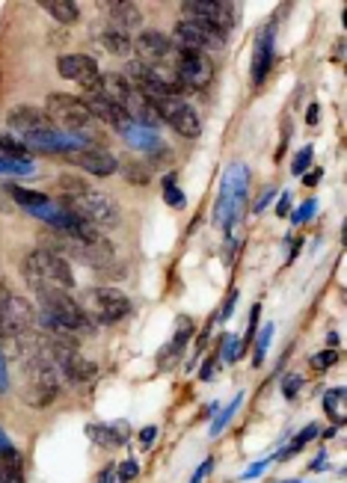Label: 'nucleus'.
<instances>
[{
	"instance_id": "603ef678",
	"label": "nucleus",
	"mask_w": 347,
	"mask_h": 483,
	"mask_svg": "<svg viewBox=\"0 0 347 483\" xmlns=\"http://www.w3.org/2000/svg\"><path fill=\"white\" fill-rule=\"evenodd\" d=\"M113 480V469H104L101 472V483H110Z\"/></svg>"
},
{
	"instance_id": "f704fd0d",
	"label": "nucleus",
	"mask_w": 347,
	"mask_h": 483,
	"mask_svg": "<svg viewBox=\"0 0 347 483\" xmlns=\"http://www.w3.org/2000/svg\"><path fill=\"white\" fill-rule=\"evenodd\" d=\"M163 187H167V202L172 208H181L184 205V193L175 187V175H167V181H163Z\"/></svg>"
},
{
	"instance_id": "9d476101",
	"label": "nucleus",
	"mask_w": 347,
	"mask_h": 483,
	"mask_svg": "<svg viewBox=\"0 0 347 483\" xmlns=\"http://www.w3.org/2000/svg\"><path fill=\"white\" fill-rule=\"evenodd\" d=\"M175 83L181 89H202L211 83V74H214V62L208 59V54L199 51H187V48H175Z\"/></svg>"
},
{
	"instance_id": "4c0bfd02",
	"label": "nucleus",
	"mask_w": 347,
	"mask_h": 483,
	"mask_svg": "<svg viewBox=\"0 0 347 483\" xmlns=\"http://www.w3.org/2000/svg\"><path fill=\"white\" fill-rule=\"evenodd\" d=\"M312 214H314V199H309V202H306V205H303V208H300V211H294V216H291V223H294V226H300V223H306V220H309V216H312Z\"/></svg>"
},
{
	"instance_id": "bb28decb",
	"label": "nucleus",
	"mask_w": 347,
	"mask_h": 483,
	"mask_svg": "<svg viewBox=\"0 0 347 483\" xmlns=\"http://www.w3.org/2000/svg\"><path fill=\"white\" fill-rule=\"evenodd\" d=\"M119 169H122V175H125L128 184H140V187H146L148 181H152V169H148L146 163H140V161H125Z\"/></svg>"
},
{
	"instance_id": "b1692460",
	"label": "nucleus",
	"mask_w": 347,
	"mask_h": 483,
	"mask_svg": "<svg viewBox=\"0 0 347 483\" xmlns=\"http://www.w3.org/2000/svg\"><path fill=\"white\" fill-rule=\"evenodd\" d=\"M344 400H347V392L341 385H336V388H329V392L324 395V412L333 418L336 424H341L344 421V412H347V407H344Z\"/></svg>"
},
{
	"instance_id": "72a5a7b5",
	"label": "nucleus",
	"mask_w": 347,
	"mask_h": 483,
	"mask_svg": "<svg viewBox=\"0 0 347 483\" xmlns=\"http://www.w3.org/2000/svg\"><path fill=\"white\" fill-rule=\"evenodd\" d=\"M312 146H306L303 151H297V158H294V166H291V173L294 175H300V178H303V173H306V169H309V163H312Z\"/></svg>"
},
{
	"instance_id": "f3484780",
	"label": "nucleus",
	"mask_w": 347,
	"mask_h": 483,
	"mask_svg": "<svg viewBox=\"0 0 347 483\" xmlns=\"http://www.w3.org/2000/svg\"><path fill=\"white\" fill-rule=\"evenodd\" d=\"M107 15H110V27L119 30V33H125V36H131L134 30L143 24V9L137 4H128V0L107 4Z\"/></svg>"
},
{
	"instance_id": "6ab92c4d",
	"label": "nucleus",
	"mask_w": 347,
	"mask_h": 483,
	"mask_svg": "<svg viewBox=\"0 0 347 483\" xmlns=\"http://www.w3.org/2000/svg\"><path fill=\"white\" fill-rule=\"evenodd\" d=\"M86 436H89V442L93 445H98V448H116V445H122L125 439H128V424H86Z\"/></svg>"
},
{
	"instance_id": "a18cd8bd",
	"label": "nucleus",
	"mask_w": 347,
	"mask_h": 483,
	"mask_svg": "<svg viewBox=\"0 0 347 483\" xmlns=\"http://www.w3.org/2000/svg\"><path fill=\"white\" fill-rule=\"evenodd\" d=\"M9 293H12V291L6 288V282H4V276H0V308H4V303L9 300Z\"/></svg>"
},
{
	"instance_id": "ea45409f",
	"label": "nucleus",
	"mask_w": 347,
	"mask_h": 483,
	"mask_svg": "<svg viewBox=\"0 0 347 483\" xmlns=\"http://www.w3.org/2000/svg\"><path fill=\"white\" fill-rule=\"evenodd\" d=\"M9 392V373H6V356L0 353V395Z\"/></svg>"
},
{
	"instance_id": "09e8293b",
	"label": "nucleus",
	"mask_w": 347,
	"mask_h": 483,
	"mask_svg": "<svg viewBox=\"0 0 347 483\" xmlns=\"http://www.w3.org/2000/svg\"><path fill=\"white\" fill-rule=\"evenodd\" d=\"M288 208H291V202H288V196H282V202H279V205H276V211H279V214H288Z\"/></svg>"
},
{
	"instance_id": "c03bdc74",
	"label": "nucleus",
	"mask_w": 347,
	"mask_h": 483,
	"mask_svg": "<svg viewBox=\"0 0 347 483\" xmlns=\"http://www.w3.org/2000/svg\"><path fill=\"white\" fill-rule=\"evenodd\" d=\"M199 377H202V380H211V377H214V362L208 359V362L202 365V371H199Z\"/></svg>"
},
{
	"instance_id": "473e14b6",
	"label": "nucleus",
	"mask_w": 347,
	"mask_h": 483,
	"mask_svg": "<svg viewBox=\"0 0 347 483\" xmlns=\"http://www.w3.org/2000/svg\"><path fill=\"white\" fill-rule=\"evenodd\" d=\"M336 362H339V353L336 350H321V353L312 356V368L314 371H327V368H333Z\"/></svg>"
},
{
	"instance_id": "6e6552de",
	"label": "nucleus",
	"mask_w": 347,
	"mask_h": 483,
	"mask_svg": "<svg viewBox=\"0 0 347 483\" xmlns=\"http://www.w3.org/2000/svg\"><path fill=\"white\" fill-rule=\"evenodd\" d=\"M152 110H155L158 122H167L181 136L196 139L202 134V119L184 98H152Z\"/></svg>"
},
{
	"instance_id": "423d86ee",
	"label": "nucleus",
	"mask_w": 347,
	"mask_h": 483,
	"mask_svg": "<svg viewBox=\"0 0 347 483\" xmlns=\"http://www.w3.org/2000/svg\"><path fill=\"white\" fill-rule=\"evenodd\" d=\"M24 279H39V282H48L63 291L74 288V270H71L69 258L54 252V249H42V246H36L33 252L24 258Z\"/></svg>"
},
{
	"instance_id": "ddd939ff",
	"label": "nucleus",
	"mask_w": 347,
	"mask_h": 483,
	"mask_svg": "<svg viewBox=\"0 0 347 483\" xmlns=\"http://www.w3.org/2000/svg\"><path fill=\"white\" fill-rule=\"evenodd\" d=\"M66 161L89 175H98V178H110L119 169V161L101 146H74L66 151Z\"/></svg>"
},
{
	"instance_id": "20e7f679",
	"label": "nucleus",
	"mask_w": 347,
	"mask_h": 483,
	"mask_svg": "<svg viewBox=\"0 0 347 483\" xmlns=\"http://www.w3.org/2000/svg\"><path fill=\"white\" fill-rule=\"evenodd\" d=\"M63 205L78 216L81 223L93 226L98 231H107V228H119L122 226V214H119V205L107 196V193H98V190H89L83 196H74V199H63Z\"/></svg>"
},
{
	"instance_id": "2eb2a0df",
	"label": "nucleus",
	"mask_w": 347,
	"mask_h": 483,
	"mask_svg": "<svg viewBox=\"0 0 347 483\" xmlns=\"http://www.w3.org/2000/svg\"><path fill=\"white\" fill-rule=\"evenodd\" d=\"M181 9L187 12V18L205 21L220 33H225L235 24V6L225 0H187V4H181Z\"/></svg>"
},
{
	"instance_id": "7c9ffc66",
	"label": "nucleus",
	"mask_w": 347,
	"mask_h": 483,
	"mask_svg": "<svg viewBox=\"0 0 347 483\" xmlns=\"http://www.w3.org/2000/svg\"><path fill=\"white\" fill-rule=\"evenodd\" d=\"M240 353H244V347H240V338L237 335H223V362H235Z\"/></svg>"
},
{
	"instance_id": "412c9836",
	"label": "nucleus",
	"mask_w": 347,
	"mask_h": 483,
	"mask_svg": "<svg viewBox=\"0 0 347 483\" xmlns=\"http://www.w3.org/2000/svg\"><path fill=\"white\" fill-rule=\"evenodd\" d=\"M27 161H30V149L18 143L15 136L0 134V163H27Z\"/></svg>"
},
{
	"instance_id": "1a4fd4ad",
	"label": "nucleus",
	"mask_w": 347,
	"mask_h": 483,
	"mask_svg": "<svg viewBox=\"0 0 347 483\" xmlns=\"http://www.w3.org/2000/svg\"><path fill=\"white\" fill-rule=\"evenodd\" d=\"M48 356H51L57 373L71 385H86L98 377V365L89 362L86 356H81L78 347H59L54 341H48Z\"/></svg>"
},
{
	"instance_id": "f257e3e1",
	"label": "nucleus",
	"mask_w": 347,
	"mask_h": 483,
	"mask_svg": "<svg viewBox=\"0 0 347 483\" xmlns=\"http://www.w3.org/2000/svg\"><path fill=\"white\" fill-rule=\"evenodd\" d=\"M6 128L18 136V143H24L33 151H63L66 154L69 149H74L71 139L63 131H57V124L48 119V113L39 110V107H30V104H21L6 113Z\"/></svg>"
},
{
	"instance_id": "a19ab883",
	"label": "nucleus",
	"mask_w": 347,
	"mask_h": 483,
	"mask_svg": "<svg viewBox=\"0 0 347 483\" xmlns=\"http://www.w3.org/2000/svg\"><path fill=\"white\" fill-rule=\"evenodd\" d=\"M155 436H158V427H143V430H140V442H143V445H152Z\"/></svg>"
},
{
	"instance_id": "a211bd4d",
	"label": "nucleus",
	"mask_w": 347,
	"mask_h": 483,
	"mask_svg": "<svg viewBox=\"0 0 347 483\" xmlns=\"http://www.w3.org/2000/svg\"><path fill=\"white\" fill-rule=\"evenodd\" d=\"M270 66H274V33L264 30L259 36V42H255V48H252V86L264 83Z\"/></svg>"
},
{
	"instance_id": "f03ea898",
	"label": "nucleus",
	"mask_w": 347,
	"mask_h": 483,
	"mask_svg": "<svg viewBox=\"0 0 347 483\" xmlns=\"http://www.w3.org/2000/svg\"><path fill=\"white\" fill-rule=\"evenodd\" d=\"M27 285H30V291L36 293L39 315L51 318L54 323H59L71 335H83V332H93L95 330V320L86 315L83 305L74 300L69 291L54 288L48 282H39V279H27Z\"/></svg>"
},
{
	"instance_id": "aec40b11",
	"label": "nucleus",
	"mask_w": 347,
	"mask_h": 483,
	"mask_svg": "<svg viewBox=\"0 0 347 483\" xmlns=\"http://www.w3.org/2000/svg\"><path fill=\"white\" fill-rule=\"evenodd\" d=\"M39 6L48 12L51 18H57L59 24H74L81 18V6L74 4V0H42Z\"/></svg>"
},
{
	"instance_id": "dca6fc26",
	"label": "nucleus",
	"mask_w": 347,
	"mask_h": 483,
	"mask_svg": "<svg viewBox=\"0 0 347 483\" xmlns=\"http://www.w3.org/2000/svg\"><path fill=\"white\" fill-rule=\"evenodd\" d=\"M83 104H86V110H89V116H93L95 122H104L107 128H113L116 134H122L125 136V131L131 128V119H128V113L122 110V107H116L107 95H101V92L95 89V92H86V95L81 98Z\"/></svg>"
},
{
	"instance_id": "3c124183",
	"label": "nucleus",
	"mask_w": 347,
	"mask_h": 483,
	"mask_svg": "<svg viewBox=\"0 0 347 483\" xmlns=\"http://www.w3.org/2000/svg\"><path fill=\"white\" fill-rule=\"evenodd\" d=\"M327 344H329V350H336V344H339V335H336V332H329V335H327Z\"/></svg>"
},
{
	"instance_id": "c85d7f7f",
	"label": "nucleus",
	"mask_w": 347,
	"mask_h": 483,
	"mask_svg": "<svg viewBox=\"0 0 347 483\" xmlns=\"http://www.w3.org/2000/svg\"><path fill=\"white\" fill-rule=\"evenodd\" d=\"M240 400H244V395H235V400H232V403H229V407H225V409L220 412V418H217V421H214V424H211V436H220V433H223V427H225V424H229V421H232V415L237 412V407H240Z\"/></svg>"
},
{
	"instance_id": "0eeeda50",
	"label": "nucleus",
	"mask_w": 347,
	"mask_h": 483,
	"mask_svg": "<svg viewBox=\"0 0 347 483\" xmlns=\"http://www.w3.org/2000/svg\"><path fill=\"white\" fill-rule=\"evenodd\" d=\"M78 303L83 305V311L95 323H119V320H125L131 315V308H134L131 300L119 288H113V285L86 288Z\"/></svg>"
},
{
	"instance_id": "2f4dec72",
	"label": "nucleus",
	"mask_w": 347,
	"mask_h": 483,
	"mask_svg": "<svg viewBox=\"0 0 347 483\" xmlns=\"http://www.w3.org/2000/svg\"><path fill=\"white\" fill-rule=\"evenodd\" d=\"M300 388H303V373H288V377L282 380V395L288 400H294L300 395Z\"/></svg>"
},
{
	"instance_id": "393cba45",
	"label": "nucleus",
	"mask_w": 347,
	"mask_h": 483,
	"mask_svg": "<svg viewBox=\"0 0 347 483\" xmlns=\"http://www.w3.org/2000/svg\"><path fill=\"white\" fill-rule=\"evenodd\" d=\"M6 193L18 202V205H24V208H30V211H36V208H42V205H48V196L45 193H36V190H27V187H18V184H6Z\"/></svg>"
},
{
	"instance_id": "4be33fe9",
	"label": "nucleus",
	"mask_w": 347,
	"mask_h": 483,
	"mask_svg": "<svg viewBox=\"0 0 347 483\" xmlns=\"http://www.w3.org/2000/svg\"><path fill=\"white\" fill-rule=\"evenodd\" d=\"M57 395H59V388H54V385H24L21 388L24 403H30L33 409H42V407H48V403H54Z\"/></svg>"
},
{
	"instance_id": "c756f323",
	"label": "nucleus",
	"mask_w": 347,
	"mask_h": 483,
	"mask_svg": "<svg viewBox=\"0 0 347 483\" xmlns=\"http://www.w3.org/2000/svg\"><path fill=\"white\" fill-rule=\"evenodd\" d=\"M270 338H274V323H267L264 330H261V335H259V347H255V356H252V365H261V362H264V356H267V350H270Z\"/></svg>"
},
{
	"instance_id": "79ce46f5",
	"label": "nucleus",
	"mask_w": 347,
	"mask_h": 483,
	"mask_svg": "<svg viewBox=\"0 0 347 483\" xmlns=\"http://www.w3.org/2000/svg\"><path fill=\"white\" fill-rule=\"evenodd\" d=\"M303 175H306L303 184H306V187H314V184L321 181V169H312V173H303Z\"/></svg>"
},
{
	"instance_id": "58836bf2",
	"label": "nucleus",
	"mask_w": 347,
	"mask_h": 483,
	"mask_svg": "<svg viewBox=\"0 0 347 483\" xmlns=\"http://www.w3.org/2000/svg\"><path fill=\"white\" fill-rule=\"evenodd\" d=\"M211 469H214V457H208L202 465H199V469H196L193 472V477H190V483H202L208 475H211Z\"/></svg>"
},
{
	"instance_id": "49530a36",
	"label": "nucleus",
	"mask_w": 347,
	"mask_h": 483,
	"mask_svg": "<svg viewBox=\"0 0 347 483\" xmlns=\"http://www.w3.org/2000/svg\"><path fill=\"white\" fill-rule=\"evenodd\" d=\"M318 113H321V110H318V104H312V107H309V113H306V122H309V124H314V122H318Z\"/></svg>"
},
{
	"instance_id": "37998d69",
	"label": "nucleus",
	"mask_w": 347,
	"mask_h": 483,
	"mask_svg": "<svg viewBox=\"0 0 347 483\" xmlns=\"http://www.w3.org/2000/svg\"><path fill=\"white\" fill-rule=\"evenodd\" d=\"M267 462H270V460H264V462H259V465H252V469H247V472H244V477H255V475H261V472L267 469Z\"/></svg>"
},
{
	"instance_id": "a878e982",
	"label": "nucleus",
	"mask_w": 347,
	"mask_h": 483,
	"mask_svg": "<svg viewBox=\"0 0 347 483\" xmlns=\"http://www.w3.org/2000/svg\"><path fill=\"white\" fill-rule=\"evenodd\" d=\"M57 190L63 193V199H74V196L89 193L93 187H89V181H83L81 175H59L57 178Z\"/></svg>"
},
{
	"instance_id": "8fccbe9b",
	"label": "nucleus",
	"mask_w": 347,
	"mask_h": 483,
	"mask_svg": "<svg viewBox=\"0 0 347 483\" xmlns=\"http://www.w3.org/2000/svg\"><path fill=\"white\" fill-rule=\"evenodd\" d=\"M324 460H327V454H321L318 460H314V462H312V472H321V469H324V465H327Z\"/></svg>"
},
{
	"instance_id": "4468645a",
	"label": "nucleus",
	"mask_w": 347,
	"mask_h": 483,
	"mask_svg": "<svg viewBox=\"0 0 347 483\" xmlns=\"http://www.w3.org/2000/svg\"><path fill=\"white\" fill-rule=\"evenodd\" d=\"M134 51H137L140 62L160 71L163 62H170L175 57V45L167 33H160V30H143V33L134 39Z\"/></svg>"
},
{
	"instance_id": "5701e85b",
	"label": "nucleus",
	"mask_w": 347,
	"mask_h": 483,
	"mask_svg": "<svg viewBox=\"0 0 347 483\" xmlns=\"http://www.w3.org/2000/svg\"><path fill=\"white\" fill-rule=\"evenodd\" d=\"M101 42H104V48H107L113 57H128V54L134 51V39L125 36V33H119V30H113V27L104 30V33H101Z\"/></svg>"
},
{
	"instance_id": "c9c22d12",
	"label": "nucleus",
	"mask_w": 347,
	"mask_h": 483,
	"mask_svg": "<svg viewBox=\"0 0 347 483\" xmlns=\"http://www.w3.org/2000/svg\"><path fill=\"white\" fill-rule=\"evenodd\" d=\"M137 472H140L137 460H128V462H122V465H119V475H116V480H119V483H128L131 477H137Z\"/></svg>"
},
{
	"instance_id": "39448f33",
	"label": "nucleus",
	"mask_w": 347,
	"mask_h": 483,
	"mask_svg": "<svg viewBox=\"0 0 347 483\" xmlns=\"http://www.w3.org/2000/svg\"><path fill=\"white\" fill-rule=\"evenodd\" d=\"M247 187H249V169L244 163H237L225 173L220 202H217V211H214L217 226H223L225 231H232L237 226L240 214L247 208Z\"/></svg>"
},
{
	"instance_id": "cd10ccee",
	"label": "nucleus",
	"mask_w": 347,
	"mask_h": 483,
	"mask_svg": "<svg viewBox=\"0 0 347 483\" xmlns=\"http://www.w3.org/2000/svg\"><path fill=\"white\" fill-rule=\"evenodd\" d=\"M101 279H107V282H122V279H128V267L119 258H113V261H107V264H101V267L95 270Z\"/></svg>"
},
{
	"instance_id": "de8ad7c7",
	"label": "nucleus",
	"mask_w": 347,
	"mask_h": 483,
	"mask_svg": "<svg viewBox=\"0 0 347 483\" xmlns=\"http://www.w3.org/2000/svg\"><path fill=\"white\" fill-rule=\"evenodd\" d=\"M270 199H274V190H267V193H264V199L259 202V205H255V211H264V208H267V202H270Z\"/></svg>"
},
{
	"instance_id": "e433bc0d",
	"label": "nucleus",
	"mask_w": 347,
	"mask_h": 483,
	"mask_svg": "<svg viewBox=\"0 0 347 483\" xmlns=\"http://www.w3.org/2000/svg\"><path fill=\"white\" fill-rule=\"evenodd\" d=\"M235 305H237V291L232 288V293H229V297H225L223 308L217 311V320H229V318H232V311H235Z\"/></svg>"
},
{
	"instance_id": "f8f14e48",
	"label": "nucleus",
	"mask_w": 347,
	"mask_h": 483,
	"mask_svg": "<svg viewBox=\"0 0 347 483\" xmlns=\"http://www.w3.org/2000/svg\"><path fill=\"white\" fill-rule=\"evenodd\" d=\"M57 71L66 77V81H74L78 86H83L86 92H95L101 83V69L95 57L89 54H63L57 57Z\"/></svg>"
},
{
	"instance_id": "9b49d317",
	"label": "nucleus",
	"mask_w": 347,
	"mask_h": 483,
	"mask_svg": "<svg viewBox=\"0 0 347 483\" xmlns=\"http://www.w3.org/2000/svg\"><path fill=\"white\" fill-rule=\"evenodd\" d=\"M175 48H187V51H199V54H208V51H220L225 45V33L214 30L205 21H193V18H184L175 24Z\"/></svg>"
},
{
	"instance_id": "7ed1b4c3",
	"label": "nucleus",
	"mask_w": 347,
	"mask_h": 483,
	"mask_svg": "<svg viewBox=\"0 0 347 483\" xmlns=\"http://www.w3.org/2000/svg\"><path fill=\"white\" fill-rule=\"evenodd\" d=\"M45 113L57 124V131L63 128V134L78 136V139H101L95 131V119L89 116L86 104L78 95H69V92H51L45 98Z\"/></svg>"
}]
</instances>
